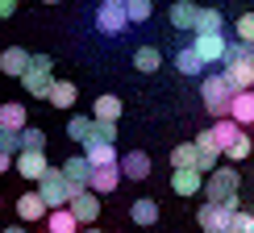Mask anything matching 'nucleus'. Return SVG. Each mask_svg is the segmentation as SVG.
I'll use <instances>...</instances> for the list:
<instances>
[{
    "instance_id": "f257e3e1",
    "label": "nucleus",
    "mask_w": 254,
    "mask_h": 233,
    "mask_svg": "<svg viewBox=\"0 0 254 233\" xmlns=\"http://www.w3.org/2000/svg\"><path fill=\"white\" fill-rule=\"evenodd\" d=\"M200 100H204V109L217 116V121H225L229 113H234V100H238V88L234 79L225 75V71H208L204 83H200Z\"/></svg>"
},
{
    "instance_id": "f03ea898",
    "label": "nucleus",
    "mask_w": 254,
    "mask_h": 233,
    "mask_svg": "<svg viewBox=\"0 0 254 233\" xmlns=\"http://www.w3.org/2000/svg\"><path fill=\"white\" fill-rule=\"evenodd\" d=\"M238 187H242V171H234V167H217L213 175H208V187H204V200L208 204H229L234 213H242V200H238Z\"/></svg>"
},
{
    "instance_id": "7ed1b4c3",
    "label": "nucleus",
    "mask_w": 254,
    "mask_h": 233,
    "mask_svg": "<svg viewBox=\"0 0 254 233\" xmlns=\"http://www.w3.org/2000/svg\"><path fill=\"white\" fill-rule=\"evenodd\" d=\"M38 196L46 200L50 213H59V208H71V200H75V187H71V179L63 175V167H50V171L42 175V183H38Z\"/></svg>"
},
{
    "instance_id": "20e7f679",
    "label": "nucleus",
    "mask_w": 254,
    "mask_h": 233,
    "mask_svg": "<svg viewBox=\"0 0 254 233\" xmlns=\"http://www.w3.org/2000/svg\"><path fill=\"white\" fill-rule=\"evenodd\" d=\"M55 58L50 55H34V67L25 71V79H21V88L29 92L34 100H50V92H55Z\"/></svg>"
},
{
    "instance_id": "39448f33",
    "label": "nucleus",
    "mask_w": 254,
    "mask_h": 233,
    "mask_svg": "<svg viewBox=\"0 0 254 233\" xmlns=\"http://www.w3.org/2000/svg\"><path fill=\"white\" fill-rule=\"evenodd\" d=\"M234 208H229V204H208V200H204V204H200L196 208V221H200V229H204V233H213V229H234Z\"/></svg>"
},
{
    "instance_id": "423d86ee",
    "label": "nucleus",
    "mask_w": 254,
    "mask_h": 233,
    "mask_svg": "<svg viewBox=\"0 0 254 233\" xmlns=\"http://www.w3.org/2000/svg\"><path fill=\"white\" fill-rule=\"evenodd\" d=\"M192 50L204 58V67H213V62H225L229 38H225V34H196V38H192Z\"/></svg>"
},
{
    "instance_id": "0eeeda50",
    "label": "nucleus",
    "mask_w": 254,
    "mask_h": 233,
    "mask_svg": "<svg viewBox=\"0 0 254 233\" xmlns=\"http://www.w3.org/2000/svg\"><path fill=\"white\" fill-rule=\"evenodd\" d=\"M125 25H129V13H125L121 4H100L96 8V29L100 34L117 38V34H125Z\"/></svg>"
},
{
    "instance_id": "6e6552de",
    "label": "nucleus",
    "mask_w": 254,
    "mask_h": 233,
    "mask_svg": "<svg viewBox=\"0 0 254 233\" xmlns=\"http://www.w3.org/2000/svg\"><path fill=\"white\" fill-rule=\"evenodd\" d=\"M63 175L71 179V187H75V192H88V187H92V175H96V167H92L83 154H71L67 163H63Z\"/></svg>"
},
{
    "instance_id": "1a4fd4ad",
    "label": "nucleus",
    "mask_w": 254,
    "mask_h": 233,
    "mask_svg": "<svg viewBox=\"0 0 254 233\" xmlns=\"http://www.w3.org/2000/svg\"><path fill=\"white\" fill-rule=\"evenodd\" d=\"M71 213H75V221H79V225H96V217H100V196L96 192H92V187H88V192H75V200H71Z\"/></svg>"
},
{
    "instance_id": "9d476101",
    "label": "nucleus",
    "mask_w": 254,
    "mask_h": 233,
    "mask_svg": "<svg viewBox=\"0 0 254 233\" xmlns=\"http://www.w3.org/2000/svg\"><path fill=\"white\" fill-rule=\"evenodd\" d=\"M50 171V163H46V150H25V154H17V175L21 179H34V183H42V175Z\"/></svg>"
},
{
    "instance_id": "9b49d317",
    "label": "nucleus",
    "mask_w": 254,
    "mask_h": 233,
    "mask_svg": "<svg viewBox=\"0 0 254 233\" xmlns=\"http://www.w3.org/2000/svg\"><path fill=\"white\" fill-rule=\"evenodd\" d=\"M29 67H34V55H29V50H21V46H8L4 55H0V71H4V75H13V79H25Z\"/></svg>"
},
{
    "instance_id": "f8f14e48",
    "label": "nucleus",
    "mask_w": 254,
    "mask_h": 233,
    "mask_svg": "<svg viewBox=\"0 0 254 233\" xmlns=\"http://www.w3.org/2000/svg\"><path fill=\"white\" fill-rule=\"evenodd\" d=\"M200 8H204V4H196V0H171V25L175 29H192V34H196Z\"/></svg>"
},
{
    "instance_id": "ddd939ff",
    "label": "nucleus",
    "mask_w": 254,
    "mask_h": 233,
    "mask_svg": "<svg viewBox=\"0 0 254 233\" xmlns=\"http://www.w3.org/2000/svg\"><path fill=\"white\" fill-rule=\"evenodd\" d=\"M242 133H246V129H242V125L234 121V116H225V121H217V125H213V129H208V137H213V146H217V150H221V154H225V150H229V146H234V142H238V137H242Z\"/></svg>"
},
{
    "instance_id": "4468645a",
    "label": "nucleus",
    "mask_w": 254,
    "mask_h": 233,
    "mask_svg": "<svg viewBox=\"0 0 254 233\" xmlns=\"http://www.w3.org/2000/svg\"><path fill=\"white\" fill-rule=\"evenodd\" d=\"M171 192L175 196H200L204 192V175L200 171H171Z\"/></svg>"
},
{
    "instance_id": "2eb2a0df",
    "label": "nucleus",
    "mask_w": 254,
    "mask_h": 233,
    "mask_svg": "<svg viewBox=\"0 0 254 233\" xmlns=\"http://www.w3.org/2000/svg\"><path fill=\"white\" fill-rule=\"evenodd\" d=\"M83 158H88L92 167H121L117 146H104V142H88L83 146Z\"/></svg>"
},
{
    "instance_id": "dca6fc26",
    "label": "nucleus",
    "mask_w": 254,
    "mask_h": 233,
    "mask_svg": "<svg viewBox=\"0 0 254 233\" xmlns=\"http://www.w3.org/2000/svg\"><path fill=\"white\" fill-rule=\"evenodd\" d=\"M121 175L125 179H146V175H150V154H146V150L121 154Z\"/></svg>"
},
{
    "instance_id": "f3484780",
    "label": "nucleus",
    "mask_w": 254,
    "mask_h": 233,
    "mask_svg": "<svg viewBox=\"0 0 254 233\" xmlns=\"http://www.w3.org/2000/svg\"><path fill=\"white\" fill-rule=\"evenodd\" d=\"M17 217L21 221H42V217H50V208L38 192H25V196H17Z\"/></svg>"
},
{
    "instance_id": "a211bd4d",
    "label": "nucleus",
    "mask_w": 254,
    "mask_h": 233,
    "mask_svg": "<svg viewBox=\"0 0 254 233\" xmlns=\"http://www.w3.org/2000/svg\"><path fill=\"white\" fill-rule=\"evenodd\" d=\"M225 75L234 79V88H238V92H254V58H238V62H229Z\"/></svg>"
},
{
    "instance_id": "6ab92c4d",
    "label": "nucleus",
    "mask_w": 254,
    "mask_h": 233,
    "mask_svg": "<svg viewBox=\"0 0 254 233\" xmlns=\"http://www.w3.org/2000/svg\"><path fill=\"white\" fill-rule=\"evenodd\" d=\"M196 150H200V163H196V171H200V175H213V171H217V158H221V150L213 146V137H208V129L196 137Z\"/></svg>"
},
{
    "instance_id": "aec40b11",
    "label": "nucleus",
    "mask_w": 254,
    "mask_h": 233,
    "mask_svg": "<svg viewBox=\"0 0 254 233\" xmlns=\"http://www.w3.org/2000/svg\"><path fill=\"white\" fill-rule=\"evenodd\" d=\"M92 129H96V116H83V113H71L67 116V137H71V142L88 146L92 142Z\"/></svg>"
},
{
    "instance_id": "412c9836",
    "label": "nucleus",
    "mask_w": 254,
    "mask_h": 233,
    "mask_svg": "<svg viewBox=\"0 0 254 233\" xmlns=\"http://www.w3.org/2000/svg\"><path fill=\"white\" fill-rule=\"evenodd\" d=\"M121 179H125L121 167H96V175H92V192H96V196H113Z\"/></svg>"
},
{
    "instance_id": "4be33fe9",
    "label": "nucleus",
    "mask_w": 254,
    "mask_h": 233,
    "mask_svg": "<svg viewBox=\"0 0 254 233\" xmlns=\"http://www.w3.org/2000/svg\"><path fill=\"white\" fill-rule=\"evenodd\" d=\"M196 163H200L196 142H179L171 150V171H196Z\"/></svg>"
},
{
    "instance_id": "5701e85b",
    "label": "nucleus",
    "mask_w": 254,
    "mask_h": 233,
    "mask_svg": "<svg viewBox=\"0 0 254 233\" xmlns=\"http://www.w3.org/2000/svg\"><path fill=\"white\" fill-rule=\"evenodd\" d=\"M129 221H133V225H154V221H158V200H150V196H142V200H133V204H129Z\"/></svg>"
},
{
    "instance_id": "b1692460",
    "label": "nucleus",
    "mask_w": 254,
    "mask_h": 233,
    "mask_svg": "<svg viewBox=\"0 0 254 233\" xmlns=\"http://www.w3.org/2000/svg\"><path fill=\"white\" fill-rule=\"evenodd\" d=\"M0 121H4L8 133H25V129H29V125H25V104H17V100L0 104Z\"/></svg>"
},
{
    "instance_id": "393cba45",
    "label": "nucleus",
    "mask_w": 254,
    "mask_h": 233,
    "mask_svg": "<svg viewBox=\"0 0 254 233\" xmlns=\"http://www.w3.org/2000/svg\"><path fill=\"white\" fill-rule=\"evenodd\" d=\"M175 71L179 75H200V71H208V67H204V58H200L192 46H184V50H175Z\"/></svg>"
},
{
    "instance_id": "a878e982",
    "label": "nucleus",
    "mask_w": 254,
    "mask_h": 233,
    "mask_svg": "<svg viewBox=\"0 0 254 233\" xmlns=\"http://www.w3.org/2000/svg\"><path fill=\"white\" fill-rule=\"evenodd\" d=\"M46 233H79V221L71 208H59V213L46 217Z\"/></svg>"
},
{
    "instance_id": "bb28decb",
    "label": "nucleus",
    "mask_w": 254,
    "mask_h": 233,
    "mask_svg": "<svg viewBox=\"0 0 254 233\" xmlns=\"http://www.w3.org/2000/svg\"><path fill=\"white\" fill-rule=\"evenodd\" d=\"M121 109H125V104H121L117 96H100L96 104H92V116H96V121H109V125H117Z\"/></svg>"
},
{
    "instance_id": "cd10ccee",
    "label": "nucleus",
    "mask_w": 254,
    "mask_h": 233,
    "mask_svg": "<svg viewBox=\"0 0 254 233\" xmlns=\"http://www.w3.org/2000/svg\"><path fill=\"white\" fill-rule=\"evenodd\" d=\"M234 121L246 129V125H254V92H238V100H234Z\"/></svg>"
},
{
    "instance_id": "c85d7f7f",
    "label": "nucleus",
    "mask_w": 254,
    "mask_h": 233,
    "mask_svg": "<svg viewBox=\"0 0 254 233\" xmlns=\"http://www.w3.org/2000/svg\"><path fill=\"white\" fill-rule=\"evenodd\" d=\"M46 104H55V109H75V83H71V79H59Z\"/></svg>"
},
{
    "instance_id": "c756f323",
    "label": "nucleus",
    "mask_w": 254,
    "mask_h": 233,
    "mask_svg": "<svg viewBox=\"0 0 254 233\" xmlns=\"http://www.w3.org/2000/svg\"><path fill=\"white\" fill-rule=\"evenodd\" d=\"M133 67L137 71H158V67H163V50H158V46H137Z\"/></svg>"
},
{
    "instance_id": "7c9ffc66",
    "label": "nucleus",
    "mask_w": 254,
    "mask_h": 233,
    "mask_svg": "<svg viewBox=\"0 0 254 233\" xmlns=\"http://www.w3.org/2000/svg\"><path fill=\"white\" fill-rule=\"evenodd\" d=\"M196 34H225V17H221V8H200Z\"/></svg>"
},
{
    "instance_id": "2f4dec72",
    "label": "nucleus",
    "mask_w": 254,
    "mask_h": 233,
    "mask_svg": "<svg viewBox=\"0 0 254 233\" xmlns=\"http://www.w3.org/2000/svg\"><path fill=\"white\" fill-rule=\"evenodd\" d=\"M125 13H129V21H150L154 0H129V4H125Z\"/></svg>"
},
{
    "instance_id": "473e14b6",
    "label": "nucleus",
    "mask_w": 254,
    "mask_h": 233,
    "mask_svg": "<svg viewBox=\"0 0 254 233\" xmlns=\"http://www.w3.org/2000/svg\"><path fill=\"white\" fill-rule=\"evenodd\" d=\"M250 150H254V146H250V137L242 133L238 142H234V146H229V150H225V158H229V163H242V158H250Z\"/></svg>"
},
{
    "instance_id": "72a5a7b5",
    "label": "nucleus",
    "mask_w": 254,
    "mask_h": 233,
    "mask_svg": "<svg viewBox=\"0 0 254 233\" xmlns=\"http://www.w3.org/2000/svg\"><path fill=\"white\" fill-rule=\"evenodd\" d=\"M238 42L254 46V13H242V17H238Z\"/></svg>"
},
{
    "instance_id": "f704fd0d",
    "label": "nucleus",
    "mask_w": 254,
    "mask_h": 233,
    "mask_svg": "<svg viewBox=\"0 0 254 233\" xmlns=\"http://www.w3.org/2000/svg\"><path fill=\"white\" fill-rule=\"evenodd\" d=\"M92 142H104V146H113V142H117V125H109V121H96V129H92Z\"/></svg>"
},
{
    "instance_id": "c9c22d12",
    "label": "nucleus",
    "mask_w": 254,
    "mask_h": 233,
    "mask_svg": "<svg viewBox=\"0 0 254 233\" xmlns=\"http://www.w3.org/2000/svg\"><path fill=\"white\" fill-rule=\"evenodd\" d=\"M21 137H25V150H46V133L34 129V125H29V129L21 133Z\"/></svg>"
},
{
    "instance_id": "e433bc0d",
    "label": "nucleus",
    "mask_w": 254,
    "mask_h": 233,
    "mask_svg": "<svg viewBox=\"0 0 254 233\" xmlns=\"http://www.w3.org/2000/svg\"><path fill=\"white\" fill-rule=\"evenodd\" d=\"M234 233H254V213H238L234 217Z\"/></svg>"
},
{
    "instance_id": "4c0bfd02",
    "label": "nucleus",
    "mask_w": 254,
    "mask_h": 233,
    "mask_svg": "<svg viewBox=\"0 0 254 233\" xmlns=\"http://www.w3.org/2000/svg\"><path fill=\"white\" fill-rule=\"evenodd\" d=\"M4 171H17V158H13V154H4V150H0V175H4Z\"/></svg>"
},
{
    "instance_id": "58836bf2",
    "label": "nucleus",
    "mask_w": 254,
    "mask_h": 233,
    "mask_svg": "<svg viewBox=\"0 0 254 233\" xmlns=\"http://www.w3.org/2000/svg\"><path fill=\"white\" fill-rule=\"evenodd\" d=\"M13 13H17V0H0V21L13 17Z\"/></svg>"
},
{
    "instance_id": "ea45409f",
    "label": "nucleus",
    "mask_w": 254,
    "mask_h": 233,
    "mask_svg": "<svg viewBox=\"0 0 254 233\" xmlns=\"http://www.w3.org/2000/svg\"><path fill=\"white\" fill-rule=\"evenodd\" d=\"M100 4H121V8H125V4H129V0H100Z\"/></svg>"
},
{
    "instance_id": "a19ab883",
    "label": "nucleus",
    "mask_w": 254,
    "mask_h": 233,
    "mask_svg": "<svg viewBox=\"0 0 254 233\" xmlns=\"http://www.w3.org/2000/svg\"><path fill=\"white\" fill-rule=\"evenodd\" d=\"M4 233H25V229H21V225H13V229H4Z\"/></svg>"
},
{
    "instance_id": "79ce46f5",
    "label": "nucleus",
    "mask_w": 254,
    "mask_h": 233,
    "mask_svg": "<svg viewBox=\"0 0 254 233\" xmlns=\"http://www.w3.org/2000/svg\"><path fill=\"white\" fill-rule=\"evenodd\" d=\"M213 233H234V229H213Z\"/></svg>"
},
{
    "instance_id": "37998d69",
    "label": "nucleus",
    "mask_w": 254,
    "mask_h": 233,
    "mask_svg": "<svg viewBox=\"0 0 254 233\" xmlns=\"http://www.w3.org/2000/svg\"><path fill=\"white\" fill-rule=\"evenodd\" d=\"M83 233H104V229H83Z\"/></svg>"
},
{
    "instance_id": "c03bdc74",
    "label": "nucleus",
    "mask_w": 254,
    "mask_h": 233,
    "mask_svg": "<svg viewBox=\"0 0 254 233\" xmlns=\"http://www.w3.org/2000/svg\"><path fill=\"white\" fill-rule=\"evenodd\" d=\"M42 4H59V0H42Z\"/></svg>"
},
{
    "instance_id": "a18cd8bd",
    "label": "nucleus",
    "mask_w": 254,
    "mask_h": 233,
    "mask_svg": "<svg viewBox=\"0 0 254 233\" xmlns=\"http://www.w3.org/2000/svg\"><path fill=\"white\" fill-rule=\"evenodd\" d=\"M0 137H4V121H0Z\"/></svg>"
}]
</instances>
